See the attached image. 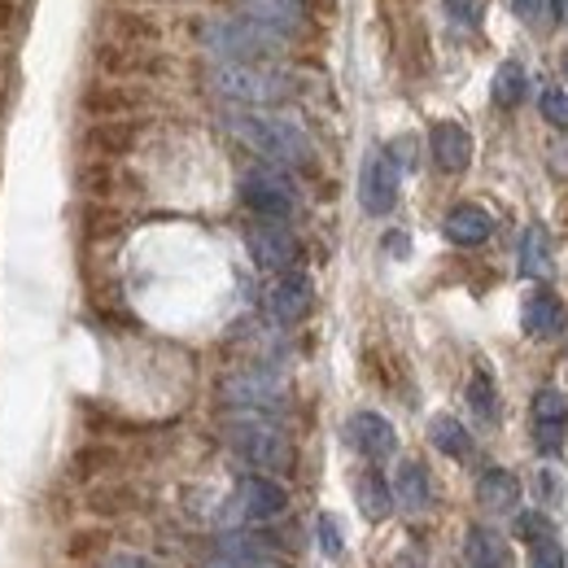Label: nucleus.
<instances>
[{"mask_svg": "<svg viewBox=\"0 0 568 568\" xmlns=\"http://www.w3.org/2000/svg\"><path fill=\"white\" fill-rule=\"evenodd\" d=\"M211 568H288L276 556V551H267L258 538H250V534H227L223 542H219V560Z\"/></svg>", "mask_w": 568, "mask_h": 568, "instance_id": "ddd939ff", "label": "nucleus"}, {"mask_svg": "<svg viewBox=\"0 0 568 568\" xmlns=\"http://www.w3.org/2000/svg\"><path fill=\"white\" fill-rule=\"evenodd\" d=\"M132 105H136V97H132V92H119V88H114V92H88V97H83V110H88V114H123V110H132Z\"/></svg>", "mask_w": 568, "mask_h": 568, "instance_id": "393cba45", "label": "nucleus"}, {"mask_svg": "<svg viewBox=\"0 0 568 568\" xmlns=\"http://www.w3.org/2000/svg\"><path fill=\"white\" fill-rule=\"evenodd\" d=\"M227 446H232L250 468H258L263 477L293 468V446H288V437H284L272 420H263V416H241V420H232V425H227Z\"/></svg>", "mask_w": 568, "mask_h": 568, "instance_id": "20e7f679", "label": "nucleus"}, {"mask_svg": "<svg viewBox=\"0 0 568 568\" xmlns=\"http://www.w3.org/2000/svg\"><path fill=\"white\" fill-rule=\"evenodd\" d=\"M534 481H538V486H534V490H538V498H547V503H551V498H560V495H565V486H560L565 477H560L556 468H542V473H538Z\"/></svg>", "mask_w": 568, "mask_h": 568, "instance_id": "473e14b6", "label": "nucleus"}, {"mask_svg": "<svg viewBox=\"0 0 568 568\" xmlns=\"http://www.w3.org/2000/svg\"><path fill=\"white\" fill-rule=\"evenodd\" d=\"M394 503L403 507V511H412V516H420L433 507V486H428V468L420 459H403L398 464V473H394Z\"/></svg>", "mask_w": 568, "mask_h": 568, "instance_id": "2eb2a0df", "label": "nucleus"}, {"mask_svg": "<svg viewBox=\"0 0 568 568\" xmlns=\"http://www.w3.org/2000/svg\"><path fill=\"white\" fill-rule=\"evenodd\" d=\"M0 71H4V67H0Z\"/></svg>", "mask_w": 568, "mask_h": 568, "instance_id": "a19ab883", "label": "nucleus"}, {"mask_svg": "<svg viewBox=\"0 0 568 568\" xmlns=\"http://www.w3.org/2000/svg\"><path fill=\"white\" fill-rule=\"evenodd\" d=\"M446 13L459 22V27H477L486 18V0H446Z\"/></svg>", "mask_w": 568, "mask_h": 568, "instance_id": "2f4dec72", "label": "nucleus"}, {"mask_svg": "<svg viewBox=\"0 0 568 568\" xmlns=\"http://www.w3.org/2000/svg\"><path fill=\"white\" fill-rule=\"evenodd\" d=\"M211 88L219 97H227V101H236V105H250V110H258V105H276L284 101L288 92H293V83H288V74L272 71V67H241V62H214L211 71Z\"/></svg>", "mask_w": 568, "mask_h": 568, "instance_id": "7ed1b4c3", "label": "nucleus"}, {"mask_svg": "<svg viewBox=\"0 0 568 568\" xmlns=\"http://www.w3.org/2000/svg\"><path fill=\"white\" fill-rule=\"evenodd\" d=\"M284 507H288L284 486L272 481V477H263V473H254V477L241 486V511H245L250 520H276Z\"/></svg>", "mask_w": 568, "mask_h": 568, "instance_id": "f3484780", "label": "nucleus"}, {"mask_svg": "<svg viewBox=\"0 0 568 568\" xmlns=\"http://www.w3.org/2000/svg\"><path fill=\"white\" fill-rule=\"evenodd\" d=\"M529 568H565V542L556 534L529 542Z\"/></svg>", "mask_w": 568, "mask_h": 568, "instance_id": "a878e982", "label": "nucleus"}, {"mask_svg": "<svg viewBox=\"0 0 568 568\" xmlns=\"http://www.w3.org/2000/svg\"><path fill=\"white\" fill-rule=\"evenodd\" d=\"M442 232H446V241H450V245L473 250V245H486V241H490L495 219H490V211H481V206H455V211L446 214Z\"/></svg>", "mask_w": 568, "mask_h": 568, "instance_id": "a211bd4d", "label": "nucleus"}, {"mask_svg": "<svg viewBox=\"0 0 568 568\" xmlns=\"http://www.w3.org/2000/svg\"><path fill=\"white\" fill-rule=\"evenodd\" d=\"M565 74H568V49H565Z\"/></svg>", "mask_w": 568, "mask_h": 568, "instance_id": "ea45409f", "label": "nucleus"}, {"mask_svg": "<svg viewBox=\"0 0 568 568\" xmlns=\"http://www.w3.org/2000/svg\"><path fill=\"white\" fill-rule=\"evenodd\" d=\"M223 398L241 412H281L284 385L272 372H236L223 381Z\"/></svg>", "mask_w": 568, "mask_h": 568, "instance_id": "6e6552de", "label": "nucleus"}, {"mask_svg": "<svg viewBox=\"0 0 568 568\" xmlns=\"http://www.w3.org/2000/svg\"><path fill=\"white\" fill-rule=\"evenodd\" d=\"M311 306H315V284H311V276H302V272H284L281 281L272 284V293H267V311H272L276 324L306 320Z\"/></svg>", "mask_w": 568, "mask_h": 568, "instance_id": "9d476101", "label": "nucleus"}, {"mask_svg": "<svg viewBox=\"0 0 568 568\" xmlns=\"http://www.w3.org/2000/svg\"><path fill=\"white\" fill-rule=\"evenodd\" d=\"M464 547H468V568H507V542L486 525H473Z\"/></svg>", "mask_w": 568, "mask_h": 568, "instance_id": "aec40b11", "label": "nucleus"}, {"mask_svg": "<svg viewBox=\"0 0 568 568\" xmlns=\"http://www.w3.org/2000/svg\"><path fill=\"white\" fill-rule=\"evenodd\" d=\"M520 276H529V281L551 276V236L542 223H529L520 236Z\"/></svg>", "mask_w": 568, "mask_h": 568, "instance_id": "6ab92c4d", "label": "nucleus"}, {"mask_svg": "<svg viewBox=\"0 0 568 568\" xmlns=\"http://www.w3.org/2000/svg\"><path fill=\"white\" fill-rule=\"evenodd\" d=\"M358 202L367 214H389L398 202V158L389 149H376L367 162H363V175H358Z\"/></svg>", "mask_w": 568, "mask_h": 568, "instance_id": "0eeeda50", "label": "nucleus"}, {"mask_svg": "<svg viewBox=\"0 0 568 568\" xmlns=\"http://www.w3.org/2000/svg\"><path fill=\"white\" fill-rule=\"evenodd\" d=\"M468 407H473L477 420H486V425L498 420V389H495V376H490L486 367H477L473 381H468Z\"/></svg>", "mask_w": 568, "mask_h": 568, "instance_id": "5701e85b", "label": "nucleus"}, {"mask_svg": "<svg viewBox=\"0 0 568 568\" xmlns=\"http://www.w3.org/2000/svg\"><path fill=\"white\" fill-rule=\"evenodd\" d=\"M358 507H363V516L367 520H385L389 511H394V490H389V481L376 473V468H367L363 477H358Z\"/></svg>", "mask_w": 568, "mask_h": 568, "instance_id": "412c9836", "label": "nucleus"}, {"mask_svg": "<svg viewBox=\"0 0 568 568\" xmlns=\"http://www.w3.org/2000/svg\"><path fill=\"white\" fill-rule=\"evenodd\" d=\"M241 202L258 214V219L284 223V219L293 214V184L284 180L276 166H254V171H245V180H241Z\"/></svg>", "mask_w": 568, "mask_h": 568, "instance_id": "423d86ee", "label": "nucleus"}, {"mask_svg": "<svg viewBox=\"0 0 568 568\" xmlns=\"http://www.w3.org/2000/svg\"><path fill=\"white\" fill-rule=\"evenodd\" d=\"M88 507L92 511H119V507H128V495H119V490H97V495H88Z\"/></svg>", "mask_w": 568, "mask_h": 568, "instance_id": "72a5a7b5", "label": "nucleus"}, {"mask_svg": "<svg viewBox=\"0 0 568 568\" xmlns=\"http://www.w3.org/2000/svg\"><path fill=\"white\" fill-rule=\"evenodd\" d=\"M346 437H351V446H355L358 455H367V459H389L398 450V433H394V425L381 412H355L351 425H346Z\"/></svg>", "mask_w": 568, "mask_h": 568, "instance_id": "9b49d317", "label": "nucleus"}, {"mask_svg": "<svg viewBox=\"0 0 568 568\" xmlns=\"http://www.w3.org/2000/svg\"><path fill=\"white\" fill-rule=\"evenodd\" d=\"M428 149H433V162H437L446 175H459V171L473 162V136H468L459 123H437L433 136H428Z\"/></svg>", "mask_w": 568, "mask_h": 568, "instance_id": "4468645a", "label": "nucleus"}, {"mask_svg": "<svg viewBox=\"0 0 568 568\" xmlns=\"http://www.w3.org/2000/svg\"><path fill=\"white\" fill-rule=\"evenodd\" d=\"M315 529H320V551H324L328 560H342V551H346V538H342V529H337L333 511H320Z\"/></svg>", "mask_w": 568, "mask_h": 568, "instance_id": "cd10ccee", "label": "nucleus"}, {"mask_svg": "<svg viewBox=\"0 0 568 568\" xmlns=\"http://www.w3.org/2000/svg\"><path fill=\"white\" fill-rule=\"evenodd\" d=\"M538 110H542V119H547L551 128L568 132V92L565 88H547L542 101H538Z\"/></svg>", "mask_w": 568, "mask_h": 568, "instance_id": "c85d7f7f", "label": "nucleus"}, {"mask_svg": "<svg viewBox=\"0 0 568 568\" xmlns=\"http://www.w3.org/2000/svg\"><path fill=\"white\" fill-rule=\"evenodd\" d=\"M477 503H481L490 516H516V511H520V481H516V473H507V468H486L481 481H477Z\"/></svg>", "mask_w": 568, "mask_h": 568, "instance_id": "dca6fc26", "label": "nucleus"}, {"mask_svg": "<svg viewBox=\"0 0 568 568\" xmlns=\"http://www.w3.org/2000/svg\"><path fill=\"white\" fill-rule=\"evenodd\" d=\"M245 245H250V258L263 267V272H293L302 250H297V236L276 223V219H258L245 227Z\"/></svg>", "mask_w": 568, "mask_h": 568, "instance_id": "39448f33", "label": "nucleus"}, {"mask_svg": "<svg viewBox=\"0 0 568 568\" xmlns=\"http://www.w3.org/2000/svg\"><path fill=\"white\" fill-rule=\"evenodd\" d=\"M202 40L219 62H241V67H263L284 53V36L254 22V18H211L202 27Z\"/></svg>", "mask_w": 568, "mask_h": 568, "instance_id": "f03ea898", "label": "nucleus"}, {"mask_svg": "<svg viewBox=\"0 0 568 568\" xmlns=\"http://www.w3.org/2000/svg\"><path fill=\"white\" fill-rule=\"evenodd\" d=\"M101 568H162V565L149 560V556H136V551H114Z\"/></svg>", "mask_w": 568, "mask_h": 568, "instance_id": "f704fd0d", "label": "nucleus"}, {"mask_svg": "<svg viewBox=\"0 0 568 568\" xmlns=\"http://www.w3.org/2000/svg\"><path fill=\"white\" fill-rule=\"evenodd\" d=\"M428 442H433L442 455H450V459H468V455H473V437H468V428L459 425L455 416H433Z\"/></svg>", "mask_w": 568, "mask_h": 568, "instance_id": "4be33fe9", "label": "nucleus"}, {"mask_svg": "<svg viewBox=\"0 0 568 568\" xmlns=\"http://www.w3.org/2000/svg\"><path fill=\"white\" fill-rule=\"evenodd\" d=\"M97 62H101V71H110V74L144 71V62H141V58H132L128 49H101V53H97Z\"/></svg>", "mask_w": 568, "mask_h": 568, "instance_id": "7c9ffc66", "label": "nucleus"}, {"mask_svg": "<svg viewBox=\"0 0 568 568\" xmlns=\"http://www.w3.org/2000/svg\"><path fill=\"white\" fill-rule=\"evenodd\" d=\"M394 568H420V565H416V560H398Z\"/></svg>", "mask_w": 568, "mask_h": 568, "instance_id": "58836bf2", "label": "nucleus"}, {"mask_svg": "<svg viewBox=\"0 0 568 568\" xmlns=\"http://www.w3.org/2000/svg\"><path fill=\"white\" fill-rule=\"evenodd\" d=\"M9 18H13V4H9V0H0V27H9Z\"/></svg>", "mask_w": 568, "mask_h": 568, "instance_id": "4c0bfd02", "label": "nucleus"}, {"mask_svg": "<svg viewBox=\"0 0 568 568\" xmlns=\"http://www.w3.org/2000/svg\"><path fill=\"white\" fill-rule=\"evenodd\" d=\"M520 328L529 337H556L565 333V302L551 293V288H534L525 302H520Z\"/></svg>", "mask_w": 568, "mask_h": 568, "instance_id": "f8f14e48", "label": "nucleus"}, {"mask_svg": "<svg viewBox=\"0 0 568 568\" xmlns=\"http://www.w3.org/2000/svg\"><path fill=\"white\" fill-rule=\"evenodd\" d=\"M92 149H105V153H123V149H132V128H97L92 136H88Z\"/></svg>", "mask_w": 568, "mask_h": 568, "instance_id": "c756f323", "label": "nucleus"}, {"mask_svg": "<svg viewBox=\"0 0 568 568\" xmlns=\"http://www.w3.org/2000/svg\"><path fill=\"white\" fill-rule=\"evenodd\" d=\"M227 132L241 144H250L258 158H272V162H288V166H306L315 153H311V141L306 132L293 123V119H281V114H263V110H227L223 114Z\"/></svg>", "mask_w": 568, "mask_h": 568, "instance_id": "f257e3e1", "label": "nucleus"}, {"mask_svg": "<svg viewBox=\"0 0 568 568\" xmlns=\"http://www.w3.org/2000/svg\"><path fill=\"white\" fill-rule=\"evenodd\" d=\"M525 67L520 62H503L495 74V105L503 110H511V105H520V97H525Z\"/></svg>", "mask_w": 568, "mask_h": 568, "instance_id": "b1692460", "label": "nucleus"}, {"mask_svg": "<svg viewBox=\"0 0 568 568\" xmlns=\"http://www.w3.org/2000/svg\"><path fill=\"white\" fill-rule=\"evenodd\" d=\"M529 425H534V446L542 455H560L568 437V403L560 389H538L534 394V412H529Z\"/></svg>", "mask_w": 568, "mask_h": 568, "instance_id": "1a4fd4ad", "label": "nucleus"}, {"mask_svg": "<svg viewBox=\"0 0 568 568\" xmlns=\"http://www.w3.org/2000/svg\"><path fill=\"white\" fill-rule=\"evenodd\" d=\"M511 4H516V13H520V18H529V22H534V18H542V9H547V0H511Z\"/></svg>", "mask_w": 568, "mask_h": 568, "instance_id": "c9c22d12", "label": "nucleus"}, {"mask_svg": "<svg viewBox=\"0 0 568 568\" xmlns=\"http://www.w3.org/2000/svg\"><path fill=\"white\" fill-rule=\"evenodd\" d=\"M97 542H101V534H74L71 551H74V556H83V547H97Z\"/></svg>", "mask_w": 568, "mask_h": 568, "instance_id": "e433bc0d", "label": "nucleus"}, {"mask_svg": "<svg viewBox=\"0 0 568 568\" xmlns=\"http://www.w3.org/2000/svg\"><path fill=\"white\" fill-rule=\"evenodd\" d=\"M547 534H556L551 516H542V511H516V538H520L525 547L538 542V538H547Z\"/></svg>", "mask_w": 568, "mask_h": 568, "instance_id": "bb28decb", "label": "nucleus"}]
</instances>
